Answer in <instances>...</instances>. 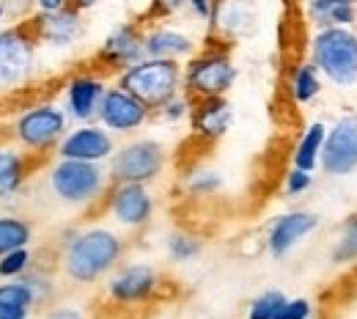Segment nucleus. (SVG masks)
Listing matches in <instances>:
<instances>
[{
    "label": "nucleus",
    "instance_id": "nucleus-1",
    "mask_svg": "<svg viewBox=\"0 0 357 319\" xmlns=\"http://www.w3.org/2000/svg\"><path fill=\"white\" fill-rule=\"evenodd\" d=\"M124 256V239L110 228L93 226L75 231L63 242V273L75 283H93L113 273Z\"/></svg>",
    "mask_w": 357,
    "mask_h": 319
},
{
    "label": "nucleus",
    "instance_id": "nucleus-2",
    "mask_svg": "<svg viewBox=\"0 0 357 319\" xmlns=\"http://www.w3.org/2000/svg\"><path fill=\"white\" fill-rule=\"evenodd\" d=\"M119 86L137 96L146 107L160 110L184 89V69L171 58H143L119 75Z\"/></svg>",
    "mask_w": 357,
    "mask_h": 319
},
{
    "label": "nucleus",
    "instance_id": "nucleus-3",
    "mask_svg": "<svg viewBox=\"0 0 357 319\" xmlns=\"http://www.w3.org/2000/svg\"><path fill=\"white\" fill-rule=\"evenodd\" d=\"M316 69L335 86H357V34L352 28H319L311 42Z\"/></svg>",
    "mask_w": 357,
    "mask_h": 319
},
{
    "label": "nucleus",
    "instance_id": "nucleus-4",
    "mask_svg": "<svg viewBox=\"0 0 357 319\" xmlns=\"http://www.w3.org/2000/svg\"><path fill=\"white\" fill-rule=\"evenodd\" d=\"M107 177L110 174H105L99 163L58 157V163L50 168V190L69 207H89L107 190Z\"/></svg>",
    "mask_w": 357,
    "mask_h": 319
},
{
    "label": "nucleus",
    "instance_id": "nucleus-5",
    "mask_svg": "<svg viewBox=\"0 0 357 319\" xmlns=\"http://www.w3.org/2000/svg\"><path fill=\"white\" fill-rule=\"evenodd\" d=\"M236 66L225 50H206L184 66V91L192 99L225 96L236 83Z\"/></svg>",
    "mask_w": 357,
    "mask_h": 319
},
{
    "label": "nucleus",
    "instance_id": "nucleus-6",
    "mask_svg": "<svg viewBox=\"0 0 357 319\" xmlns=\"http://www.w3.org/2000/svg\"><path fill=\"white\" fill-rule=\"evenodd\" d=\"M165 168V149L151 138H137L124 143L110 157V182L113 184H149Z\"/></svg>",
    "mask_w": 357,
    "mask_h": 319
},
{
    "label": "nucleus",
    "instance_id": "nucleus-7",
    "mask_svg": "<svg viewBox=\"0 0 357 319\" xmlns=\"http://www.w3.org/2000/svg\"><path fill=\"white\" fill-rule=\"evenodd\" d=\"M66 119L69 113L63 107L52 102H39L20 113L14 124V135L31 151H47L66 138Z\"/></svg>",
    "mask_w": 357,
    "mask_h": 319
},
{
    "label": "nucleus",
    "instance_id": "nucleus-8",
    "mask_svg": "<svg viewBox=\"0 0 357 319\" xmlns=\"http://www.w3.org/2000/svg\"><path fill=\"white\" fill-rule=\"evenodd\" d=\"M36 66V42L25 28L0 31V91L31 80Z\"/></svg>",
    "mask_w": 357,
    "mask_h": 319
},
{
    "label": "nucleus",
    "instance_id": "nucleus-9",
    "mask_svg": "<svg viewBox=\"0 0 357 319\" xmlns=\"http://www.w3.org/2000/svg\"><path fill=\"white\" fill-rule=\"evenodd\" d=\"M319 165L333 179H344L357 171V113L338 119L327 130Z\"/></svg>",
    "mask_w": 357,
    "mask_h": 319
},
{
    "label": "nucleus",
    "instance_id": "nucleus-10",
    "mask_svg": "<svg viewBox=\"0 0 357 319\" xmlns=\"http://www.w3.org/2000/svg\"><path fill=\"white\" fill-rule=\"evenodd\" d=\"M151 116V107H146L137 96L121 89V86H113L105 91V99H102V107H99V124L116 135H127V133H135L140 130Z\"/></svg>",
    "mask_w": 357,
    "mask_h": 319
},
{
    "label": "nucleus",
    "instance_id": "nucleus-11",
    "mask_svg": "<svg viewBox=\"0 0 357 319\" xmlns=\"http://www.w3.org/2000/svg\"><path fill=\"white\" fill-rule=\"evenodd\" d=\"M160 292V275L149 265H127L119 267L107 281V295L113 303L121 306H137L149 303Z\"/></svg>",
    "mask_w": 357,
    "mask_h": 319
},
{
    "label": "nucleus",
    "instance_id": "nucleus-12",
    "mask_svg": "<svg viewBox=\"0 0 357 319\" xmlns=\"http://www.w3.org/2000/svg\"><path fill=\"white\" fill-rule=\"evenodd\" d=\"M116 154L113 133L102 124H83L58 143V157L66 160H86V163H105Z\"/></svg>",
    "mask_w": 357,
    "mask_h": 319
},
{
    "label": "nucleus",
    "instance_id": "nucleus-13",
    "mask_svg": "<svg viewBox=\"0 0 357 319\" xmlns=\"http://www.w3.org/2000/svg\"><path fill=\"white\" fill-rule=\"evenodd\" d=\"M107 207L116 223L127 228L146 226L154 215V198L146 190V184H113L107 195Z\"/></svg>",
    "mask_w": 357,
    "mask_h": 319
},
{
    "label": "nucleus",
    "instance_id": "nucleus-14",
    "mask_svg": "<svg viewBox=\"0 0 357 319\" xmlns=\"http://www.w3.org/2000/svg\"><path fill=\"white\" fill-rule=\"evenodd\" d=\"M316 228H319V218L313 212H305V209L286 212V215L275 218L272 226H269L267 251L275 259H283L297 248V242H303Z\"/></svg>",
    "mask_w": 357,
    "mask_h": 319
},
{
    "label": "nucleus",
    "instance_id": "nucleus-15",
    "mask_svg": "<svg viewBox=\"0 0 357 319\" xmlns=\"http://www.w3.org/2000/svg\"><path fill=\"white\" fill-rule=\"evenodd\" d=\"M143 36L140 28L132 22H124L119 28L110 31V36L105 39V45L99 50V61L107 66V69H130L137 61L146 58V45H143Z\"/></svg>",
    "mask_w": 357,
    "mask_h": 319
},
{
    "label": "nucleus",
    "instance_id": "nucleus-16",
    "mask_svg": "<svg viewBox=\"0 0 357 319\" xmlns=\"http://www.w3.org/2000/svg\"><path fill=\"white\" fill-rule=\"evenodd\" d=\"M105 91H107V86H105L102 77H96V75H75L66 83V113L75 121L89 124L91 119L99 116Z\"/></svg>",
    "mask_w": 357,
    "mask_h": 319
},
{
    "label": "nucleus",
    "instance_id": "nucleus-17",
    "mask_svg": "<svg viewBox=\"0 0 357 319\" xmlns=\"http://www.w3.org/2000/svg\"><path fill=\"white\" fill-rule=\"evenodd\" d=\"M33 31L50 47H69L83 36V14L75 6H66L52 14H39Z\"/></svg>",
    "mask_w": 357,
    "mask_h": 319
},
{
    "label": "nucleus",
    "instance_id": "nucleus-18",
    "mask_svg": "<svg viewBox=\"0 0 357 319\" xmlns=\"http://www.w3.org/2000/svg\"><path fill=\"white\" fill-rule=\"evenodd\" d=\"M192 133L206 140H218L231 130L234 121V107L225 96H212V99H195L192 105Z\"/></svg>",
    "mask_w": 357,
    "mask_h": 319
},
{
    "label": "nucleus",
    "instance_id": "nucleus-19",
    "mask_svg": "<svg viewBox=\"0 0 357 319\" xmlns=\"http://www.w3.org/2000/svg\"><path fill=\"white\" fill-rule=\"evenodd\" d=\"M256 6L250 0H215L212 25L225 39H242L256 28Z\"/></svg>",
    "mask_w": 357,
    "mask_h": 319
},
{
    "label": "nucleus",
    "instance_id": "nucleus-20",
    "mask_svg": "<svg viewBox=\"0 0 357 319\" xmlns=\"http://www.w3.org/2000/svg\"><path fill=\"white\" fill-rule=\"evenodd\" d=\"M36 306V295L28 278H6L0 283V319H28Z\"/></svg>",
    "mask_w": 357,
    "mask_h": 319
},
{
    "label": "nucleus",
    "instance_id": "nucleus-21",
    "mask_svg": "<svg viewBox=\"0 0 357 319\" xmlns=\"http://www.w3.org/2000/svg\"><path fill=\"white\" fill-rule=\"evenodd\" d=\"M143 45H146V55L149 58H171V61L187 58L195 50V42L187 34L174 31V28H154V31H149L143 36Z\"/></svg>",
    "mask_w": 357,
    "mask_h": 319
},
{
    "label": "nucleus",
    "instance_id": "nucleus-22",
    "mask_svg": "<svg viewBox=\"0 0 357 319\" xmlns=\"http://www.w3.org/2000/svg\"><path fill=\"white\" fill-rule=\"evenodd\" d=\"M308 17L319 28H349L357 20V6L347 0H311Z\"/></svg>",
    "mask_w": 357,
    "mask_h": 319
},
{
    "label": "nucleus",
    "instance_id": "nucleus-23",
    "mask_svg": "<svg viewBox=\"0 0 357 319\" xmlns=\"http://www.w3.org/2000/svg\"><path fill=\"white\" fill-rule=\"evenodd\" d=\"M28 177V160L11 146H0V198L14 195Z\"/></svg>",
    "mask_w": 357,
    "mask_h": 319
},
{
    "label": "nucleus",
    "instance_id": "nucleus-24",
    "mask_svg": "<svg viewBox=\"0 0 357 319\" xmlns=\"http://www.w3.org/2000/svg\"><path fill=\"white\" fill-rule=\"evenodd\" d=\"M327 124L324 121H313L308 124V130L303 133V138L297 140V149H294V168H303V171H313L321 160V149H324V140H327Z\"/></svg>",
    "mask_w": 357,
    "mask_h": 319
},
{
    "label": "nucleus",
    "instance_id": "nucleus-25",
    "mask_svg": "<svg viewBox=\"0 0 357 319\" xmlns=\"http://www.w3.org/2000/svg\"><path fill=\"white\" fill-rule=\"evenodd\" d=\"M31 242H33V228L28 221L17 215H0V256L17 248H28Z\"/></svg>",
    "mask_w": 357,
    "mask_h": 319
},
{
    "label": "nucleus",
    "instance_id": "nucleus-26",
    "mask_svg": "<svg viewBox=\"0 0 357 319\" xmlns=\"http://www.w3.org/2000/svg\"><path fill=\"white\" fill-rule=\"evenodd\" d=\"M289 89H291V99L305 105L319 96L321 91V80H319V69L316 64L308 61V64H297L294 72H291V80H289Z\"/></svg>",
    "mask_w": 357,
    "mask_h": 319
},
{
    "label": "nucleus",
    "instance_id": "nucleus-27",
    "mask_svg": "<svg viewBox=\"0 0 357 319\" xmlns=\"http://www.w3.org/2000/svg\"><path fill=\"white\" fill-rule=\"evenodd\" d=\"M201 248H204V242L195 234H190V231H176V234L168 237V256L174 262H190V259H195L201 253Z\"/></svg>",
    "mask_w": 357,
    "mask_h": 319
},
{
    "label": "nucleus",
    "instance_id": "nucleus-28",
    "mask_svg": "<svg viewBox=\"0 0 357 319\" xmlns=\"http://www.w3.org/2000/svg\"><path fill=\"white\" fill-rule=\"evenodd\" d=\"M330 259H333V265H352V262H357V215L344 226Z\"/></svg>",
    "mask_w": 357,
    "mask_h": 319
},
{
    "label": "nucleus",
    "instance_id": "nucleus-29",
    "mask_svg": "<svg viewBox=\"0 0 357 319\" xmlns=\"http://www.w3.org/2000/svg\"><path fill=\"white\" fill-rule=\"evenodd\" d=\"M283 303H286V295H283L280 289L261 292L256 300H250V306H248V319H275Z\"/></svg>",
    "mask_w": 357,
    "mask_h": 319
},
{
    "label": "nucleus",
    "instance_id": "nucleus-30",
    "mask_svg": "<svg viewBox=\"0 0 357 319\" xmlns=\"http://www.w3.org/2000/svg\"><path fill=\"white\" fill-rule=\"evenodd\" d=\"M33 265V253L31 248H17L6 256H0V278H22Z\"/></svg>",
    "mask_w": 357,
    "mask_h": 319
},
{
    "label": "nucleus",
    "instance_id": "nucleus-31",
    "mask_svg": "<svg viewBox=\"0 0 357 319\" xmlns=\"http://www.w3.org/2000/svg\"><path fill=\"white\" fill-rule=\"evenodd\" d=\"M184 187H187L190 195L206 198V195H212V193H218V190L223 187V179H220L218 171H206V168H201V171H195V174L187 177Z\"/></svg>",
    "mask_w": 357,
    "mask_h": 319
},
{
    "label": "nucleus",
    "instance_id": "nucleus-32",
    "mask_svg": "<svg viewBox=\"0 0 357 319\" xmlns=\"http://www.w3.org/2000/svg\"><path fill=\"white\" fill-rule=\"evenodd\" d=\"M192 96H187V94H178V96H174L168 105H162L160 107V116L165 119V121H181L184 116H190L192 113Z\"/></svg>",
    "mask_w": 357,
    "mask_h": 319
},
{
    "label": "nucleus",
    "instance_id": "nucleus-33",
    "mask_svg": "<svg viewBox=\"0 0 357 319\" xmlns=\"http://www.w3.org/2000/svg\"><path fill=\"white\" fill-rule=\"evenodd\" d=\"M275 319H313V306L305 297H286Z\"/></svg>",
    "mask_w": 357,
    "mask_h": 319
},
{
    "label": "nucleus",
    "instance_id": "nucleus-34",
    "mask_svg": "<svg viewBox=\"0 0 357 319\" xmlns=\"http://www.w3.org/2000/svg\"><path fill=\"white\" fill-rule=\"evenodd\" d=\"M313 171H303V168H291L289 171V177H286V184H283V190H286V195H303V193H308L313 184Z\"/></svg>",
    "mask_w": 357,
    "mask_h": 319
},
{
    "label": "nucleus",
    "instance_id": "nucleus-35",
    "mask_svg": "<svg viewBox=\"0 0 357 319\" xmlns=\"http://www.w3.org/2000/svg\"><path fill=\"white\" fill-rule=\"evenodd\" d=\"M187 6L192 8V14L204 22H212V14H215V0H187Z\"/></svg>",
    "mask_w": 357,
    "mask_h": 319
},
{
    "label": "nucleus",
    "instance_id": "nucleus-36",
    "mask_svg": "<svg viewBox=\"0 0 357 319\" xmlns=\"http://www.w3.org/2000/svg\"><path fill=\"white\" fill-rule=\"evenodd\" d=\"M45 319H89L80 309H72V306H66V309H55V311H50Z\"/></svg>",
    "mask_w": 357,
    "mask_h": 319
},
{
    "label": "nucleus",
    "instance_id": "nucleus-37",
    "mask_svg": "<svg viewBox=\"0 0 357 319\" xmlns=\"http://www.w3.org/2000/svg\"><path fill=\"white\" fill-rule=\"evenodd\" d=\"M36 6H39V11H42V14H52V11L66 8V6H69V0H36Z\"/></svg>",
    "mask_w": 357,
    "mask_h": 319
},
{
    "label": "nucleus",
    "instance_id": "nucleus-38",
    "mask_svg": "<svg viewBox=\"0 0 357 319\" xmlns=\"http://www.w3.org/2000/svg\"><path fill=\"white\" fill-rule=\"evenodd\" d=\"M184 3H187V0H157V6H160L162 11H176Z\"/></svg>",
    "mask_w": 357,
    "mask_h": 319
},
{
    "label": "nucleus",
    "instance_id": "nucleus-39",
    "mask_svg": "<svg viewBox=\"0 0 357 319\" xmlns=\"http://www.w3.org/2000/svg\"><path fill=\"white\" fill-rule=\"evenodd\" d=\"M69 3H72L75 8H80V11H83V8H91V6L96 3V0H69Z\"/></svg>",
    "mask_w": 357,
    "mask_h": 319
},
{
    "label": "nucleus",
    "instance_id": "nucleus-40",
    "mask_svg": "<svg viewBox=\"0 0 357 319\" xmlns=\"http://www.w3.org/2000/svg\"><path fill=\"white\" fill-rule=\"evenodd\" d=\"M3 14H6V6H0V20H3Z\"/></svg>",
    "mask_w": 357,
    "mask_h": 319
},
{
    "label": "nucleus",
    "instance_id": "nucleus-41",
    "mask_svg": "<svg viewBox=\"0 0 357 319\" xmlns=\"http://www.w3.org/2000/svg\"><path fill=\"white\" fill-rule=\"evenodd\" d=\"M347 3H355V6H357V0H347Z\"/></svg>",
    "mask_w": 357,
    "mask_h": 319
}]
</instances>
